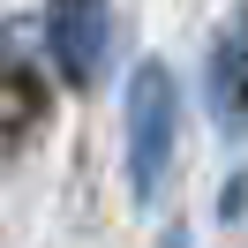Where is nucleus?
Returning a JSON list of instances; mask_svg holds the SVG:
<instances>
[{"label": "nucleus", "instance_id": "obj_1", "mask_svg": "<svg viewBox=\"0 0 248 248\" xmlns=\"http://www.w3.org/2000/svg\"><path fill=\"white\" fill-rule=\"evenodd\" d=\"M173 128H181L173 76L151 61V68H136V83H128V188H136V203H151V196H158V181H166Z\"/></svg>", "mask_w": 248, "mask_h": 248}, {"label": "nucleus", "instance_id": "obj_2", "mask_svg": "<svg viewBox=\"0 0 248 248\" xmlns=\"http://www.w3.org/2000/svg\"><path fill=\"white\" fill-rule=\"evenodd\" d=\"M53 61L76 83L98 76V61H106V0H53Z\"/></svg>", "mask_w": 248, "mask_h": 248}, {"label": "nucleus", "instance_id": "obj_3", "mask_svg": "<svg viewBox=\"0 0 248 248\" xmlns=\"http://www.w3.org/2000/svg\"><path fill=\"white\" fill-rule=\"evenodd\" d=\"M158 248H188V233H166V241H158Z\"/></svg>", "mask_w": 248, "mask_h": 248}]
</instances>
